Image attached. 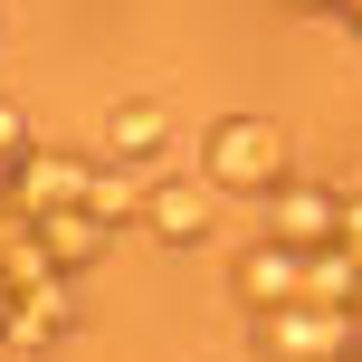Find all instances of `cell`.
<instances>
[{"label": "cell", "mask_w": 362, "mask_h": 362, "mask_svg": "<svg viewBox=\"0 0 362 362\" xmlns=\"http://www.w3.org/2000/svg\"><path fill=\"white\" fill-rule=\"evenodd\" d=\"M276 219H286V238H296V248H325V238L344 229L334 191H286V210H276Z\"/></svg>", "instance_id": "5b68a950"}, {"label": "cell", "mask_w": 362, "mask_h": 362, "mask_svg": "<svg viewBox=\"0 0 362 362\" xmlns=\"http://www.w3.org/2000/svg\"><path fill=\"white\" fill-rule=\"evenodd\" d=\"M86 191V163H29V200L48 210V200H76Z\"/></svg>", "instance_id": "8992f818"}, {"label": "cell", "mask_w": 362, "mask_h": 362, "mask_svg": "<svg viewBox=\"0 0 362 362\" xmlns=\"http://www.w3.org/2000/svg\"><path fill=\"white\" fill-rule=\"evenodd\" d=\"M210 181H229V191H276V181H286V134H276L267 115H229V124L210 134Z\"/></svg>", "instance_id": "6da1fadb"}, {"label": "cell", "mask_w": 362, "mask_h": 362, "mask_svg": "<svg viewBox=\"0 0 362 362\" xmlns=\"http://www.w3.org/2000/svg\"><path fill=\"white\" fill-rule=\"evenodd\" d=\"M163 134H172V115L153 105V95H134V105H115V115H105V144H115V153H144V163L163 153Z\"/></svg>", "instance_id": "277c9868"}, {"label": "cell", "mask_w": 362, "mask_h": 362, "mask_svg": "<svg viewBox=\"0 0 362 362\" xmlns=\"http://www.w3.org/2000/svg\"><path fill=\"white\" fill-rule=\"evenodd\" d=\"M238 286H248V296H276V305H296V296H305V267H296V257L267 238V248L238 257Z\"/></svg>", "instance_id": "3957f363"}, {"label": "cell", "mask_w": 362, "mask_h": 362, "mask_svg": "<svg viewBox=\"0 0 362 362\" xmlns=\"http://www.w3.org/2000/svg\"><path fill=\"white\" fill-rule=\"evenodd\" d=\"M144 219H153V238H163V248H191V238H210V200H200L191 181H163V191L144 200Z\"/></svg>", "instance_id": "7a4b0ae2"}]
</instances>
